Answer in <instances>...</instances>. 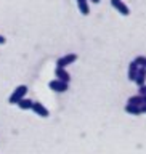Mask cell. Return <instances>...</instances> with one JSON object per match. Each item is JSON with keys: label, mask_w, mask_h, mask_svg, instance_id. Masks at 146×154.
Returning <instances> with one entry per match:
<instances>
[{"label": "cell", "mask_w": 146, "mask_h": 154, "mask_svg": "<svg viewBox=\"0 0 146 154\" xmlns=\"http://www.w3.org/2000/svg\"><path fill=\"white\" fill-rule=\"evenodd\" d=\"M77 7H79V11L87 16V14L90 13V8H89V2L87 0H77Z\"/></svg>", "instance_id": "obj_11"}, {"label": "cell", "mask_w": 146, "mask_h": 154, "mask_svg": "<svg viewBox=\"0 0 146 154\" xmlns=\"http://www.w3.org/2000/svg\"><path fill=\"white\" fill-rule=\"evenodd\" d=\"M48 87H50V90H53V91L63 93V91H67V88H69V84H67V82H63V80H60V79H55V80H50Z\"/></svg>", "instance_id": "obj_2"}, {"label": "cell", "mask_w": 146, "mask_h": 154, "mask_svg": "<svg viewBox=\"0 0 146 154\" xmlns=\"http://www.w3.org/2000/svg\"><path fill=\"white\" fill-rule=\"evenodd\" d=\"M90 2H93V3H100L101 0H90Z\"/></svg>", "instance_id": "obj_17"}, {"label": "cell", "mask_w": 146, "mask_h": 154, "mask_svg": "<svg viewBox=\"0 0 146 154\" xmlns=\"http://www.w3.org/2000/svg\"><path fill=\"white\" fill-rule=\"evenodd\" d=\"M135 61H137L138 66L146 67V56H137V58H135Z\"/></svg>", "instance_id": "obj_13"}, {"label": "cell", "mask_w": 146, "mask_h": 154, "mask_svg": "<svg viewBox=\"0 0 146 154\" xmlns=\"http://www.w3.org/2000/svg\"><path fill=\"white\" fill-rule=\"evenodd\" d=\"M55 75H56V79H60V80H63V82H67V84L71 82V75H69V72L66 71V67H58V66H56Z\"/></svg>", "instance_id": "obj_6"}, {"label": "cell", "mask_w": 146, "mask_h": 154, "mask_svg": "<svg viewBox=\"0 0 146 154\" xmlns=\"http://www.w3.org/2000/svg\"><path fill=\"white\" fill-rule=\"evenodd\" d=\"M138 69H140V66L137 64V61H132L129 64V74H127V77H129V80H135V77H137V74H138Z\"/></svg>", "instance_id": "obj_7"}, {"label": "cell", "mask_w": 146, "mask_h": 154, "mask_svg": "<svg viewBox=\"0 0 146 154\" xmlns=\"http://www.w3.org/2000/svg\"><path fill=\"white\" fill-rule=\"evenodd\" d=\"M76 61H77V55H76V53H67V55L61 56L60 60L56 61V66L58 67H67L69 64H72V63H76Z\"/></svg>", "instance_id": "obj_3"}, {"label": "cell", "mask_w": 146, "mask_h": 154, "mask_svg": "<svg viewBox=\"0 0 146 154\" xmlns=\"http://www.w3.org/2000/svg\"><path fill=\"white\" fill-rule=\"evenodd\" d=\"M34 112H36L37 116H40V117H48L50 116V112H48V109L43 106L42 103H39V101H34L32 103V108H31Z\"/></svg>", "instance_id": "obj_5"}, {"label": "cell", "mask_w": 146, "mask_h": 154, "mask_svg": "<svg viewBox=\"0 0 146 154\" xmlns=\"http://www.w3.org/2000/svg\"><path fill=\"white\" fill-rule=\"evenodd\" d=\"M3 43H5V37L0 35V45H3Z\"/></svg>", "instance_id": "obj_16"}, {"label": "cell", "mask_w": 146, "mask_h": 154, "mask_svg": "<svg viewBox=\"0 0 146 154\" xmlns=\"http://www.w3.org/2000/svg\"><path fill=\"white\" fill-rule=\"evenodd\" d=\"M140 109H141V114H146V103L140 104Z\"/></svg>", "instance_id": "obj_15"}, {"label": "cell", "mask_w": 146, "mask_h": 154, "mask_svg": "<svg viewBox=\"0 0 146 154\" xmlns=\"http://www.w3.org/2000/svg\"><path fill=\"white\" fill-rule=\"evenodd\" d=\"M138 93H140V95H146V84H143V85L138 87Z\"/></svg>", "instance_id": "obj_14"}, {"label": "cell", "mask_w": 146, "mask_h": 154, "mask_svg": "<svg viewBox=\"0 0 146 154\" xmlns=\"http://www.w3.org/2000/svg\"><path fill=\"white\" fill-rule=\"evenodd\" d=\"M143 103H146V95H143Z\"/></svg>", "instance_id": "obj_18"}, {"label": "cell", "mask_w": 146, "mask_h": 154, "mask_svg": "<svg viewBox=\"0 0 146 154\" xmlns=\"http://www.w3.org/2000/svg\"><path fill=\"white\" fill-rule=\"evenodd\" d=\"M133 82H135V84H137L138 87L143 85V84H146V67H141V66H140L138 74H137V77H135Z\"/></svg>", "instance_id": "obj_8"}, {"label": "cell", "mask_w": 146, "mask_h": 154, "mask_svg": "<svg viewBox=\"0 0 146 154\" xmlns=\"http://www.w3.org/2000/svg\"><path fill=\"white\" fill-rule=\"evenodd\" d=\"M127 103H132V104H141L143 103V95H133V96H130V98H129V101H127Z\"/></svg>", "instance_id": "obj_12"}, {"label": "cell", "mask_w": 146, "mask_h": 154, "mask_svg": "<svg viewBox=\"0 0 146 154\" xmlns=\"http://www.w3.org/2000/svg\"><path fill=\"white\" fill-rule=\"evenodd\" d=\"M32 103H34L32 100H27L26 96H24V98H21V100H19L16 104L19 106V109H23V111H27V109H31V108H32Z\"/></svg>", "instance_id": "obj_10"}, {"label": "cell", "mask_w": 146, "mask_h": 154, "mask_svg": "<svg viewBox=\"0 0 146 154\" xmlns=\"http://www.w3.org/2000/svg\"><path fill=\"white\" fill-rule=\"evenodd\" d=\"M26 93H27V87H26V85L16 87V88H14V91L11 93V96L8 98V103H10V104H16L19 100L26 96Z\"/></svg>", "instance_id": "obj_1"}, {"label": "cell", "mask_w": 146, "mask_h": 154, "mask_svg": "<svg viewBox=\"0 0 146 154\" xmlns=\"http://www.w3.org/2000/svg\"><path fill=\"white\" fill-rule=\"evenodd\" d=\"M125 112L130 114V116H140V114H141V109H140L138 104L127 103V104H125Z\"/></svg>", "instance_id": "obj_9"}, {"label": "cell", "mask_w": 146, "mask_h": 154, "mask_svg": "<svg viewBox=\"0 0 146 154\" xmlns=\"http://www.w3.org/2000/svg\"><path fill=\"white\" fill-rule=\"evenodd\" d=\"M111 5H113V8L116 10V11H119L122 16H129L130 14L129 7L122 2V0H111Z\"/></svg>", "instance_id": "obj_4"}]
</instances>
